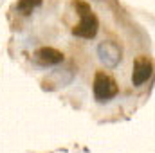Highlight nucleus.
I'll return each mask as SVG.
<instances>
[{
  "instance_id": "f257e3e1",
  "label": "nucleus",
  "mask_w": 155,
  "mask_h": 153,
  "mask_svg": "<svg viewBox=\"0 0 155 153\" xmlns=\"http://www.w3.org/2000/svg\"><path fill=\"white\" fill-rule=\"evenodd\" d=\"M74 7H76L78 15L81 16V20H79V24H78L76 27L72 29V34H74V36H79V38H87V40L94 38V36L97 34L99 22H97L96 15L92 13L90 5L78 0V2H74Z\"/></svg>"
},
{
  "instance_id": "f03ea898",
  "label": "nucleus",
  "mask_w": 155,
  "mask_h": 153,
  "mask_svg": "<svg viewBox=\"0 0 155 153\" xmlns=\"http://www.w3.org/2000/svg\"><path fill=\"white\" fill-rule=\"evenodd\" d=\"M94 96L99 103H107L117 96V83L105 72H97L94 77Z\"/></svg>"
},
{
  "instance_id": "39448f33",
  "label": "nucleus",
  "mask_w": 155,
  "mask_h": 153,
  "mask_svg": "<svg viewBox=\"0 0 155 153\" xmlns=\"http://www.w3.org/2000/svg\"><path fill=\"white\" fill-rule=\"evenodd\" d=\"M97 52H99L101 61L107 63V65H110V67H114L117 61H119V58H121V50H119V47H117L116 43H112V41H105V43H101L99 49H97Z\"/></svg>"
},
{
  "instance_id": "20e7f679",
  "label": "nucleus",
  "mask_w": 155,
  "mask_h": 153,
  "mask_svg": "<svg viewBox=\"0 0 155 153\" xmlns=\"http://www.w3.org/2000/svg\"><path fill=\"white\" fill-rule=\"evenodd\" d=\"M35 60L38 61L40 65H43V67H51V65L61 63V61H63V54H61L60 50L52 49V47H41V49L36 50Z\"/></svg>"
},
{
  "instance_id": "423d86ee",
  "label": "nucleus",
  "mask_w": 155,
  "mask_h": 153,
  "mask_svg": "<svg viewBox=\"0 0 155 153\" xmlns=\"http://www.w3.org/2000/svg\"><path fill=\"white\" fill-rule=\"evenodd\" d=\"M41 5V0H20L18 2V11L20 13H24V15H31L36 7Z\"/></svg>"
},
{
  "instance_id": "7ed1b4c3",
  "label": "nucleus",
  "mask_w": 155,
  "mask_h": 153,
  "mask_svg": "<svg viewBox=\"0 0 155 153\" xmlns=\"http://www.w3.org/2000/svg\"><path fill=\"white\" fill-rule=\"evenodd\" d=\"M152 77V63L146 58H139L134 65V72H132V83L135 86L143 85L144 81H148Z\"/></svg>"
}]
</instances>
